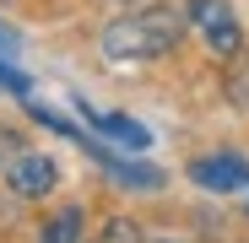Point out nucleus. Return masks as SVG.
Masks as SVG:
<instances>
[{
	"mask_svg": "<svg viewBox=\"0 0 249 243\" xmlns=\"http://www.w3.org/2000/svg\"><path fill=\"white\" fill-rule=\"evenodd\" d=\"M184 22H190L184 6H141L130 16H114L98 44H103L108 60H162V54L179 49Z\"/></svg>",
	"mask_w": 249,
	"mask_h": 243,
	"instance_id": "nucleus-1",
	"label": "nucleus"
},
{
	"mask_svg": "<svg viewBox=\"0 0 249 243\" xmlns=\"http://www.w3.org/2000/svg\"><path fill=\"white\" fill-rule=\"evenodd\" d=\"M184 178H195V189H206V194H238V189H249V157H238V151L195 157Z\"/></svg>",
	"mask_w": 249,
	"mask_h": 243,
	"instance_id": "nucleus-2",
	"label": "nucleus"
},
{
	"mask_svg": "<svg viewBox=\"0 0 249 243\" xmlns=\"http://www.w3.org/2000/svg\"><path fill=\"white\" fill-rule=\"evenodd\" d=\"M190 22L200 27V38L212 44V54H222V60H233L238 49H244V32H238V22H233V11H228V0H190Z\"/></svg>",
	"mask_w": 249,
	"mask_h": 243,
	"instance_id": "nucleus-3",
	"label": "nucleus"
},
{
	"mask_svg": "<svg viewBox=\"0 0 249 243\" xmlns=\"http://www.w3.org/2000/svg\"><path fill=\"white\" fill-rule=\"evenodd\" d=\"M0 178H6V189H11L17 200H44V194L60 184V168H54L44 151H22V157H17Z\"/></svg>",
	"mask_w": 249,
	"mask_h": 243,
	"instance_id": "nucleus-4",
	"label": "nucleus"
},
{
	"mask_svg": "<svg viewBox=\"0 0 249 243\" xmlns=\"http://www.w3.org/2000/svg\"><path fill=\"white\" fill-rule=\"evenodd\" d=\"M76 146H87V151L103 162V168L114 173V184H119V189H162V173H157V168H146V162H124V157H114L108 146H98L92 135H81Z\"/></svg>",
	"mask_w": 249,
	"mask_h": 243,
	"instance_id": "nucleus-5",
	"label": "nucleus"
},
{
	"mask_svg": "<svg viewBox=\"0 0 249 243\" xmlns=\"http://www.w3.org/2000/svg\"><path fill=\"white\" fill-rule=\"evenodd\" d=\"M76 108H81V119L98 130V135H108V141H119L124 151H146L152 146V135H146V125H136L130 113H92L87 108V97H76Z\"/></svg>",
	"mask_w": 249,
	"mask_h": 243,
	"instance_id": "nucleus-6",
	"label": "nucleus"
},
{
	"mask_svg": "<svg viewBox=\"0 0 249 243\" xmlns=\"http://www.w3.org/2000/svg\"><path fill=\"white\" fill-rule=\"evenodd\" d=\"M81 232H87V211L81 206H60L44 227H38V243H81Z\"/></svg>",
	"mask_w": 249,
	"mask_h": 243,
	"instance_id": "nucleus-7",
	"label": "nucleus"
},
{
	"mask_svg": "<svg viewBox=\"0 0 249 243\" xmlns=\"http://www.w3.org/2000/svg\"><path fill=\"white\" fill-rule=\"evenodd\" d=\"M222 92H228L233 108H249V49H238V54L228 60V70H222Z\"/></svg>",
	"mask_w": 249,
	"mask_h": 243,
	"instance_id": "nucleus-8",
	"label": "nucleus"
},
{
	"mask_svg": "<svg viewBox=\"0 0 249 243\" xmlns=\"http://www.w3.org/2000/svg\"><path fill=\"white\" fill-rule=\"evenodd\" d=\"M22 151H33V146H27V135H22V130H11V125H0V173H6Z\"/></svg>",
	"mask_w": 249,
	"mask_h": 243,
	"instance_id": "nucleus-9",
	"label": "nucleus"
},
{
	"mask_svg": "<svg viewBox=\"0 0 249 243\" xmlns=\"http://www.w3.org/2000/svg\"><path fill=\"white\" fill-rule=\"evenodd\" d=\"M98 243H141V232H136L130 216H108V227L98 232Z\"/></svg>",
	"mask_w": 249,
	"mask_h": 243,
	"instance_id": "nucleus-10",
	"label": "nucleus"
},
{
	"mask_svg": "<svg viewBox=\"0 0 249 243\" xmlns=\"http://www.w3.org/2000/svg\"><path fill=\"white\" fill-rule=\"evenodd\" d=\"M0 87H6L11 97H22V103H27V92H33V81H27L22 70H11V65H0Z\"/></svg>",
	"mask_w": 249,
	"mask_h": 243,
	"instance_id": "nucleus-11",
	"label": "nucleus"
},
{
	"mask_svg": "<svg viewBox=\"0 0 249 243\" xmlns=\"http://www.w3.org/2000/svg\"><path fill=\"white\" fill-rule=\"evenodd\" d=\"M108 6H136V0H108Z\"/></svg>",
	"mask_w": 249,
	"mask_h": 243,
	"instance_id": "nucleus-12",
	"label": "nucleus"
},
{
	"mask_svg": "<svg viewBox=\"0 0 249 243\" xmlns=\"http://www.w3.org/2000/svg\"><path fill=\"white\" fill-rule=\"evenodd\" d=\"M157 243H184V238H157Z\"/></svg>",
	"mask_w": 249,
	"mask_h": 243,
	"instance_id": "nucleus-13",
	"label": "nucleus"
},
{
	"mask_svg": "<svg viewBox=\"0 0 249 243\" xmlns=\"http://www.w3.org/2000/svg\"><path fill=\"white\" fill-rule=\"evenodd\" d=\"M0 38H6V32H0Z\"/></svg>",
	"mask_w": 249,
	"mask_h": 243,
	"instance_id": "nucleus-14",
	"label": "nucleus"
}]
</instances>
